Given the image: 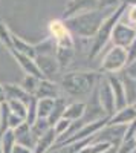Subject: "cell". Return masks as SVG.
Here are the masks:
<instances>
[{
  "label": "cell",
  "mask_w": 136,
  "mask_h": 153,
  "mask_svg": "<svg viewBox=\"0 0 136 153\" xmlns=\"http://www.w3.org/2000/svg\"><path fill=\"white\" fill-rule=\"evenodd\" d=\"M70 124H72V121H69V120H66V118H60V120L54 124V130H55L57 136H58V138L63 136V135L69 130Z\"/></svg>",
  "instance_id": "cell-30"
},
{
  "label": "cell",
  "mask_w": 136,
  "mask_h": 153,
  "mask_svg": "<svg viewBox=\"0 0 136 153\" xmlns=\"http://www.w3.org/2000/svg\"><path fill=\"white\" fill-rule=\"evenodd\" d=\"M34 60L38 71L41 72L43 78L46 80H52L60 71V65L57 61L55 54H37Z\"/></svg>",
  "instance_id": "cell-9"
},
{
  "label": "cell",
  "mask_w": 136,
  "mask_h": 153,
  "mask_svg": "<svg viewBox=\"0 0 136 153\" xmlns=\"http://www.w3.org/2000/svg\"><path fill=\"white\" fill-rule=\"evenodd\" d=\"M121 0H98V9H116Z\"/></svg>",
  "instance_id": "cell-33"
},
{
  "label": "cell",
  "mask_w": 136,
  "mask_h": 153,
  "mask_svg": "<svg viewBox=\"0 0 136 153\" xmlns=\"http://www.w3.org/2000/svg\"><path fill=\"white\" fill-rule=\"evenodd\" d=\"M135 37H136V28H133V26H130V25L119 20L115 25L113 31H112L110 42L113 43V46H121V48L129 49L130 45L135 40Z\"/></svg>",
  "instance_id": "cell-8"
},
{
  "label": "cell",
  "mask_w": 136,
  "mask_h": 153,
  "mask_svg": "<svg viewBox=\"0 0 136 153\" xmlns=\"http://www.w3.org/2000/svg\"><path fill=\"white\" fill-rule=\"evenodd\" d=\"M14 135H16V141L17 144H21L24 147H29V149H35V144H37V138L34 136V133L31 132V127L29 124L24 121L21 123L18 127L14 129Z\"/></svg>",
  "instance_id": "cell-12"
},
{
  "label": "cell",
  "mask_w": 136,
  "mask_h": 153,
  "mask_svg": "<svg viewBox=\"0 0 136 153\" xmlns=\"http://www.w3.org/2000/svg\"><path fill=\"white\" fill-rule=\"evenodd\" d=\"M49 32H51V38L55 43V48L75 49V43H73L72 34L66 28L63 20H52L49 23Z\"/></svg>",
  "instance_id": "cell-5"
},
{
  "label": "cell",
  "mask_w": 136,
  "mask_h": 153,
  "mask_svg": "<svg viewBox=\"0 0 136 153\" xmlns=\"http://www.w3.org/2000/svg\"><path fill=\"white\" fill-rule=\"evenodd\" d=\"M55 98H40L37 100V118H47L52 112Z\"/></svg>",
  "instance_id": "cell-22"
},
{
  "label": "cell",
  "mask_w": 136,
  "mask_h": 153,
  "mask_svg": "<svg viewBox=\"0 0 136 153\" xmlns=\"http://www.w3.org/2000/svg\"><path fill=\"white\" fill-rule=\"evenodd\" d=\"M0 138H2V133H0ZM0 153H3V150H2V143H0Z\"/></svg>",
  "instance_id": "cell-40"
},
{
  "label": "cell",
  "mask_w": 136,
  "mask_h": 153,
  "mask_svg": "<svg viewBox=\"0 0 136 153\" xmlns=\"http://www.w3.org/2000/svg\"><path fill=\"white\" fill-rule=\"evenodd\" d=\"M113 11L115 9H92L63 19V22L66 28L70 31V34H75L81 38H93L103 22Z\"/></svg>",
  "instance_id": "cell-1"
},
{
  "label": "cell",
  "mask_w": 136,
  "mask_h": 153,
  "mask_svg": "<svg viewBox=\"0 0 136 153\" xmlns=\"http://www.w3.org/2000/svg\"><path fill=\"white\" fill-rule=\"evenodd\" d=\"M37 120V98L34 97L31 100V103L28 104V115H26V123L31 126Z\"/></svg>",
  "instance_id": "cell-31"
},
{
  "label": "cell",
  "mask_w": 136,
  "mask_h": 153,
  "mask_svg": "<svg viewBox=\"0 0 136 153\" xmlns=\"http://www.w3.org/2000/svg\"><path fill=\"white\" fill-rule=\"evenodd\" d=\"M34 97L37 100H40V98H58V97H61V89L52 80L41 78Z\"/></svg>",
  "instance_id": "cell-13"
},
{
  "label": "cell",
  "mask_w": 136,
  "mask_h": 153,
  "mask_svg": "<svg viewBox=\"0 0 136 153\" xmlns=\"http://www.w3.org/2000/svg\"><path fill=\"white\" fill-rule=\"evenodd\" d=\"M119 78L124 84V91H126V98H127V104L133 106L136 103V80L127 76L124 72L119 75Z\"/></svg>",
  "instance_id": "cell-21"
},
{
  "label": "cell",
  "mask_w": 136,
  "mask_h": 153,
  "mask_svg": "<svg viewBox=\"0 0 136 153\" xmlns=\"http://www.w3.org/2000/svg\"><path fill=\"white\" fill-rule=\"evenodd\" d=\"M136 120V109L135 106L127 104L126 107H122L119 110H116L112 117L109 118L107 124H118V126H129L130 123H133Z\"/></svg>",
  "instance_id": "cell-14"
},
{
  "label": "cell",
  "mask_w": 136,
  "mask_h": 153,
  "mask_svg": "<svg viewBox=\"0 0 136 153\" xmlns=\"http://www.w3.org/2000/svg\"><path fill=\"white\" fill-rule=\"evenodd\" d=\"M124 9H126V3L119 5V6L112 12V14H110V16L103 22V25L100 26L98 32H96L95 37L92 38V46H90V52H89V60L96 58L98 55L103 52V49L106 48V45L110 42L112 31H113V28H115V25L119 22L122 12H124Z\"/></svg>",
  "instance_id": "cell-3"
},
{
  "label": "cell",
  "mask_w": 136,
  "mask_h": 153,
  "mask_svg": "<svg viewBox=\"0 0 136 153\" xmlns=\"http://www.w3.org/2000/svg\"><path fill=\"white\" fill-rule=\"evenodd\" d=\"M40 80H41V78H38V76H34V75L26 74V75H24V78L21 80L20 86H21V87H23V89H24V91H26L28 94L35 95V91H37V87H38Z\"/></svg>",
  "instance_id": "cell-25"
},
{
  "label": "cell",
  "mask_w": 136,
  "mask_h": 153,
  "mask_svg": "<svg viewBox=\"0 0 136 153\" xmlns=\"http://www.w3.org/2000/svg\"><path fill=\"white\" fill-rule=\"evenodd\" d=\"M107 76V80L110 83V87H112V92L115 97V106L116 110L122 109L127 106V98H126V91H124V84H122L121 78L115 74H104Z\"/></svg>",
  "instance_id": "cell-10"
},
{
  "label": "cell",
  "mask_w": 136,
  "mask_h": 153,
  "mask_svg": "<svg viewBox=\"0 0 136 153\" xmlns=\"http://www.w3.org/2000/svg\"><path fill=\"white\" fill-rule=\"evenodd\" d=\"M133 106H135V109H136V103H135V104H133Z\"/></svg>",
  "instance_id": "cell-41"
},
{
  "label": "cell",
  "mask_w": 136,
  "mask_h": 153,
  "mask_svg": "<svg viewBox=\"0 0 136 153\" xmlns=\"http://www.w3.org/2000/svg\"><path fill=\"white\" fill-rule=\"evenodd\" d=\"M6 101V95H5V89H3V84H0V104Z\"/></svg>",
  "instance_id": "cell-38"
},
{
  "label": "cell",
  "mask_w": 136,
  "mask_h": 153,
  "mask_svg": "<svg viewBox=\"0 0 136 153\" xmlns=\"http://www.w3.org/2000/svg\"><path fill=\"white\" fill-rule=\"evenodd\" d=\"M92 9H98V0H69V3L64 8L63 19L80 14V12L92 11Z\"/></svg>",
  "instance_id": "cell-11"
},
{
  "label": "cell",
  "mask_w": 136,
  "mask_h": 153,
  "mask_svg": "<svg viewBox=\"0 0 136 153\" xmlns=\"http://www.w3.org/2000/svg\"><path fill=\"white\" fill-rule=\"evenodd\" d=\"M57 139H58V136H57V133L54 130V127H51L47 132H44L38 139H37L34 152L35 153H46L47 150H51L54 147V144L57 143Z\"/></svg>",
  "instance_id": "cell-17"
},
{
  "label": "cell",
  "mask_w": 136,
  "mask_h": 153,
  "mask_svg": "<svg viewBox=\"0 0 136 153\" xmlns=\"http://www.w3.org/2000/svg\"><path fill=\"white\" fill-rule=\"evenodd\" d=\"M9 115H11V110H9V106L8 103L0 104V133H3L6 129H9Z\"/></svg>",
  "instance_id": "cell-28"
},
{
  "label": "cell",
  "mask_w": 136,
  "mask_h": 153,
  "mask_svg": "<svg viewBox=\"0 0 136 153\" xmlns=\"http://www.w3.org/2000/svg\"><path fill=\"white\" fill-rule=\"evenodd\" d=\"M132 153H136V150H135V152H132Z\"/></svg>",
  "instance_id": "cell-43"
},
{
  "label": "cell",
  "mask_w": 136,
  "mask_h": 153,
  "mask_svg": "<svg viewBox=\"0 0 136 153\" xmlns=\"http://www.w3.org/2000/svg\"><path fill=\"white\" fill-rule=\"evenodd\" d=\"M135 135H136V120H135L133 123H130V124L126 127V133H124V138H122V141L135 139Z\"/></svg>",
  "instance_id": "cell-35"
},
{
  "label": "cell",
  "mask_w": 136,
  "mask_h": 153,
  "mask_svg": "<svg viewBox=\"0 0 136 153\" xmlns=\"http://www.w3.org/2000/svg\"><path fill=\"white\" fill-rule=\"evenodd\" d=\"M84 110H86V103H67L66 109H64V113H63V118L69 120V121H78L83 118L84 115Z\"/></svg>",
  "instance_id": "cell-19"
},
{
  "label": "cell",
  "mask_w": 136,
  "mask_h": 153,
  "mask_svg": "<svg viewBox=\"0 0 136 153\" xmlns=\"http://www.w3.org/2000/svg\"><path fill=\"white\" fill-rule=\"evenodd\" d=\"M135 141H136V135H135Z\"/></svg>",
  "instance_id": "cell-42"
},
{
  "label": "cell",
  "mask_w": 136,
  "mask_h": 153,
  "mask_svg": "<svg viewBox=\"0 0 136 153\" xmlns=\"http://www.w3.org/2000/svg\"><path fill=\"white\" fill-rule=\"evenodd\" d=\"M96 92H98V100L106 112L107 117H112V115L116 112V106H115V97L112 92V87H110V83L107 80V76L103 74L101 78L96 83Z\"/></svg>",
  "instance_id": "cell-6"
},
{
  "label": "cell",
  "mask_w": 136,
  "mask_h": 153,
  "mask_svg": "<svg viewBox=\"0 0 136 153\" xmlns=\"http://www.w3.org/2000/svg\"><path fill=\"white\" fill-rule=\"evenodd\" d=\"M3 89H5L6 101H8V100H17V101H21V103H24V104L28 106V104L31 103V100L34 98V95L28 94L20 84L6 83V84H3Z\"/></svg>",
  "instance_id": "cell-15"
},
{
  "label": "cell",
  "mask_w": 136,
  "mask_h": 153,
  "mask_svg": "<svg viewBox=\"0 0 136 153\" xmlns=\"http://www.w3.org/2000/svg\"><path fill=\"white\" fill-rule=\"evenodd\" d=\"M31 132L34 133V136L38 139L44 132H47L49 129H51V126H49V123H47V118H37L31 126Z\"/></svg>",
  "instance_id": "cell-26"
},
{
  "label": "cell",
  "mask_w": 136,
  "mask_h": 153,
  "mask_svg": "<svg viewBox=\"0 0 136 153\" xmlns=\"http://www.w3.org/2000/svg\"><path fill=\"white\" fill-rule=\"evenodd\" d=\"M127 126H118V124H106L103 129L95 133L92 143H109L112 146H119L126 133Z\"/></svg>",
  "instance_id": "cell-7"
},
{
  "label": "cell",
  "mask_w": 136,
  "mask_h": 153,
  "mask_svg": "<svg viewBox=\"0 0 136 153\" xmlns=\"http://www.w3.org/2000/svg\"><path fill=\"white\" fill-rule=\"evenodd\" d=\"M122 72H124L127 76H130V78L136 80V58L132 60V61H129V63H127V66L122 69Z\"/></svg>",
  "instance_id": "cell-34"
},
{
  "label": "cell",
  "mask_w": 136,
  "mask_h": 153,
  "mask_svg": "<svg viewBox=\"0 0 136 153\" xmlns=\"http://www.w3.org/2000/svg\"><path fill=\"white\" fill-rule=\"evenodd\" d=\"M119 20L130 25V26H133V28H136V5H127L126 3V9H124V12H122Z\"/></svg>",
  "instance_id": "cell-27"
},
{
  "label": "cell",
  "mask_w": 136,
  "mask_h": 153,
  "mask_svg": "<svg viewBox=\"0 0 136 153\" xmlns=\"http://www.w3.org/2000/svg\"><path fill=\"white\" fill-rule=\"evenodd\" d=\"M116 149H118V146H110L106 152H103V153H116Z\"/></svg>",
  "instance_id": "cell-39"
},
{
  "label": "cell",
  "mask_w": 136,
  "mask_h": 153,
  "mask_svg": "<svg viewBox=\"0 0 136 153\" xmlns=\"http://www.w3.org/2000/svg\"><path fill=\"white\" fill-rule=\"evenodd\" d=\"M11 55L14 57V60L18 63V66L23 69L24 74H29V75H34V76H38V78H43V75L41 72L38 71V68H37L35 65V60L31 58V57H26V55H23L20 52H16V51H9Z\"/></svg>",
  "instance_id": "cell-16"
},
{
  "label": "cell",
  "mask_w": 136,
  "mask_h": 153,
  "mask_svg": "<svg viewBox=\"0 0 136 153\" xmlns=\"http://www.w3.org/2000/svg\"><path fill=\"white\" fill-rule=\"evenodd\" d=\"M11 153H35V152L32 149H29V147H24V146L16 143V146H14V149H12Z\"/></svg>",
  "instance_id": "cell-37"
},
{
  "label": "cell",
  "mask_w": 136,
  "mask_h": 153,
  "mask_svg": "<svg viewBox=\"0 0 136 153\" xmlns=\"http://www.w3.org/2000/svg\"><path fill=\"white\" fill-rule=\"evenodd\" d=\"M0 143H2V150L3 153H11L12 149L16 146V135H14V130L12 129H6L3 133H2V138H0Z\"/></svg>",
  "instance_id": "cell-23"
},
{
  "label": "cell",
  "mask_w": 136,
  "mask_h": 153,
  "mask_svg": "<svg viewBox=\"0 0 136 153\" xmlns=\"http://www.w3.org/2000/svg\"><path fill=\"white\" fill-rule=\"evenodd\" d=\"M103 74L90 72V71H78V72H69L61 76L60 89L69 97L73 98H83L90 97L93 89L96 87L98 80Z\"/></svg>",
  "instance_id": "cell-2"
},
{
  "label": "cell",
  "mask_w": 136,
  "mask_h": 153,
  "mask_svg": "<svg viewBox=\"0 0 136 153\" xmlns=\"http://www.w3.org/2000/svg\"><path fill=\"white\" fill-rule=\"evenodd\" d=\"M11 40H12V51H16V52H20L23 55H26V57H31V58H35L37 52H35V46L34 45H29L28 42H24L23 38L17 37L12 34L11 35ZM9 49V51H11Z\"/></svg>",
  "instance_id": "cell-18"
},
{
  "label": "cell",
  "mask_w": 136,
  "mask_h": 153,
  "mask_svg": "<svg viewBox=\"0 0 136 153\" xmlns=\"http://www.w3.org/2000/svg\"><path fill=\"white\" fill-rule=\"evenodd\" d=\"M129 63V54L126 48L112 46L104 55L100 72L101 74H116L122 71Z\"/></svg>",
  "instance_id": "cell-4"
},
{
  "label": "cell",
  "mask_w": 136,
  "mask_h": 153,
  "mask_svg": "<svg viewBox=\"0 0 136 153\" xmlns=\"http://www.w3.org/2000/svg\"><path fill=\"white\" fill-rule=\"evenodd\" d=\"M136 150V141L129 139V141H121V144L116 149V153H132Z\"/></svg>",
  "instance_id": "cell-32"
},
{
  "label": "cell",
  "mask_w": 136,
  "mask_h": 153,
  "mask_svg": "<svg viewBox=\"0 0 136 153\" xmlns=\"http://www.w3.org/2000/svg\"><path fill=\"white\" fill-rule=\"evenodd\" d=\"M21 123H24V120H21V118H18V117H16V115H9V129H12L14 130L16 127H18Z\"/></svg>",
  "instance_id": "cell-36"
},
{
  "label": "cell",
  "mask_w": 136,
  "mask_h": 153,
  "mask_svg": "<svg viewBox=\"0 0 136 153\" xmlns=\"http://www.w3.org/2000/svg\"><path fill=\"white\" fill-rule=\"evenodd\" d=\"M6 103H8L12 115H16V117L26 121V115H28V106L26 104L21 103V101H17V100H8Z\"/></svg>",
  "instance_id": "cell-24"
},
{
  "label": "cell",
  "mask_w": 136,
  "mask_h": 153,
  "mask_svg": "<svg viewBox=\"0 0 136 153\" xmlns=\"http://www.w3.org/2000/svg\"><path fill=\"white\" fill-rule=\"evenodd\" d=\"M11 35H12V32L8 29V26L6 25L0 20V42H2L6 48H8V51L12 48V40H11Z\"/></svg>",
  "instance_id": "cell-29"
},
{
  "label": "cell",
  "mask_w": 136,
  "mask_h": 153,
  "mask_svg": "<svg viewBox=\"0 0 136 153\" xmlns=\"http://www.w3.org/2000/svg\"><path fill=\"white\" fill-rule=\"evenodd\" d=\"M67 106V101L64 97H58L54 100V107H52V112L51 115L47 117V123L51 127H54V124L60 120V118H63V113H64V109Z\"/></svg>",
  "instance_id": "cell-20"
}]
</instances>
